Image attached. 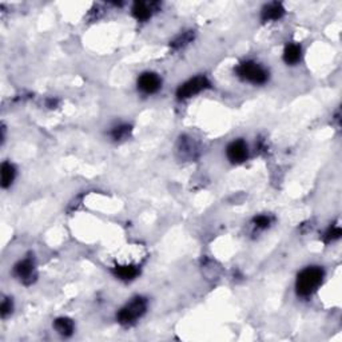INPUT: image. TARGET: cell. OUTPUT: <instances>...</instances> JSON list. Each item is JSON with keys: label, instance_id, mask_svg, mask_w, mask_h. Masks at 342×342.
<instances>
[{"label": "cell", "instance_id": "cell-1", "mask_svg": "<svg viewBox=\"0 0 342 342\" xmlns=\"http://www.w3.org/2000/svg\"><path fill=\"white\" fill-rule=\"evenodd\" d=\"M322 279H324V270L322 269L317 268V266L306 268L297 277V283H295L297 293L301 297H308V295L313 294L320 287Z\"/></svg>", "mask_w": 342, "mask_h": 342}, {"label": "cell", "instance_id": "cell-2", "mask_svg": "<svg viewBox=\"0 0 342 342\" xmlns=\"http://www.w3.org/2000/svg\"><path fill=\"white\" fill-rule=\"evenodd\" d=\"M146 309H147V301L143 297H137L118 313V321L122 325H131L146 313Z\"/></svg>", "mask_w": 342, "mask_h": 342}, {"label": "cell", "instance_id": "cell-3", "mask_svg": "<svg viewBox=\"0 0 342 342\" xmlns=\"http://www.w3.org/2000/svg\"><path fill=\"white\" fill-rule=\"evenodd\" d=\"M237 74L247 82L254 83V84H264L269 79L268 71L257 65L256 62H243L238 66Z\"/></svg>", "mask_w": 342, "mask_h": 342}, {"label": "cell", "instance_id": "cell-4", "mask_svg": "<svg viewBox=\"0 0 342 342\" xmlns=\"http://www.w3.org/2000/svg\"><path fill=\"white\" fill-rule=\"evenodd\" d=\"M208 87H210V82L207 80V78L197 76V78L190 79L186 83L181 84L179 88H178L177 96L179 99H187V98H191V96L200 94L201 91H204Z\"/></svg>", "mask_w": 342, "mask_h": 342}, {"label": "cell", "instance_id": "cell-5", "mask_svg": "<svg viewBox=\"0 0 342 342\" xmlns=\"http://www.w3.org/2000/svg\"><path fill=\"white\" fill-rule=\"evenodd\" d=\"M160 78L154 72H144L139 76L138 87L144 94H154L160 88Z\"/></svg>", "mask_w": 342, "mask_h": 342}, {"label": "cell", "instance_id": "cell-6", "mask_svg": "<svg viewBox=\"0 0 342 342\" xmlns=\"http://www.w3.org/2000/svg\"><path fill=\"white\" fill-rule=\"evenodd\" d=\"M227 158L230 162L233 163H242L247 158V146L243 140H234L233 143H230L229 147L226 150Z\"/></svg>", "mask_w": 342, "mask_h": 342}, {"label": "cell", "instance_id": "cell-7", "mask_svg": "<svg viewBox=\"0 0 342 342\" xmlns=\"http://www.w3.org/2000/svg\"><path fill=\"white\" fill-rule=\"evenodd\" d=\"M283 13H285V9H283L281 3H270L262 8V20L264 22L278 20L283 16Z\"/></svg>", "mask_w": 342, "mask_h": 342}, {"label": "cell", "instance_id": "cell-8", "mask_svg": "<svg viewBox=\"0 0 342 342\" xmlns=\"http://www.w3.org/2000/svg\"><path fill=\"white\" fill-rule=\"evenodd\" d=\"M13 273H15V275L17 278H20L22 281L30 279L32 273H34V262L30 258L20 261L19 264H16L15 269H13Z\"/></svg>", "mask_w": 342, "mask_h": 342}, {"label": "cell", "instance_id": "cell-9", "mask_svg": "<svg viewBox=\"0 0 342 342\" xmlns=\"http://www.w3.org/2000/svg\"><path fill=\"white\" fill-rule=\"evenodd\" d=\"M114 274H115L118 278L123 279V281H130V279H134V278L138 275L139 270L137 266L125 265V266H117V268H114Z\"/></svg>", "mask_w": 342, "mask_h": 342}, {"label": "cell", "instance_id": "cell-10", "mask_svg": "<svg viewBox=\"0 0 342 342\" xmlns=\"http://www.w3.org/2000/svg\"><path fill=\"white\" fill-rule=\"evenodd\" d=\"M54 328L57 330L58 333L63 336V337H69L71 334L74 333V322L69 320V318H66V317H62V318H58L55 322H54Z\"/></svg>", "mask_w": 342, "mask_h": 342}, {"label": "cell", "instance_id": "cell-11", "mask_svg": "<svg viewBox=\"0 0 342 342\" xmlns=\"http://www.w3.org/2000/svg\"><path fill=\"white\" fill-rule=\"evenodd\" d=\"M299 59H301V47L298 44L291 43L286 46L285 52H283V61L287 65H295V63H298Z\"/></svg>", "mask_w": 342, "mask_h": 342}, {"label": "cell", "instance_id": "cell-12", "mask_svg": "<svg viewBox=\"0 0 342 342\" xmlns=\"http://www.w3.org/2000/svg\"><path fill=\"white\" fill-rule=\"evenodd\" d=\"M151 4H147V3L138 1V3H135L134 7H133V15H134L138 20H147L148 17L151 16Z\"/></svg>", "mask_w": 342, "mask_h": 342}, {"label": "cell", "instance_id": "cell-13", "mask_svg": "<svg viewBox=\"0 0 342 342\" xmlns=\"http://www.w3.org/2000/svg\"><path fill=\"white\" fill-rule=\"evenodd\" d=\"M13 178H15V167L8 162H4L1 165V187L7 189L13 182Z\"/></svg>", "mask_w": 342, "mask_h": 342}, {"label": "cell", "instance_id": "cell-14", "mask_svg": "<svg viewBox=\"0 0 342 342\" xmlns=\"http://www.w3.org/2000/svg\"><path fill=\"white\" fill-rule=\"evenodd\" d=\"M193 38H194V34H193L191 31H187V32H183L182 35H179L177 39L171 43V46H173V48H175V50H177V48L185 47L187 43H190Z\"/></svg>", "mask_w": 342, "mask_h": 342}, {"label": "cell", "instance_id": "cell-15", "mask_svg": "<svg viewBox=\"0 0 342 342\" xmlns=\"http://www.w3.org/2000/svg\"><path fill=\"white\" fill-rule=\"evenodd\" d=\"M130 133H131L130 126L122 125V126L115 127V129L113 130V133H111V135H113V138L115 139V140H122V139L127 138V137L130 135Z\"/></svg>", "mask_w": 342, "mask_h": 342}, {"label": "cell", "instance_id": "cell-16", "mask_svg": "<svg viewBox=\"0 0 342 342\" xmlns=\"http://www.w3.org/2000/svg\"><path fill=\"white\" fill-rule=\"evenodd\" d=\"M340 237H341V229L340 227H333L325 234V241L326 242H332V241H336Z\"/></svg>", "mask_w": 342, "mask_h": 342}, {"label": "cell", "instance_id": "cell-17", "mask_svg": "<svg viewBox=\"0 0 342 342\" xmlns=\"http://www.w3.org/2000/svg\"><path fill=\"white\" fill-rule=\"evenodd\" d=\"M11 312H12V302H11L9 299H4V301L1 302V306H0V313H1V317H3V318H5V317L8 316Z\"/></svg>", "mask_w": 342, "mask_h": 342}, {"label": "cell", "instance_id": "cell-18", "mask_svg": "<svg viewBox=\"0 0 342 342\" xmlns=\"http://www.w3.org/2000/svg\"><path fill=\"white\" fill-rule=\"evenodd\" d=\"M254 225L258 227V229H266L270 225V218L266 217V215H260L254 219Z\"/></svg>", "mask_w": 342, "mask_h": 342}]
</instances>
